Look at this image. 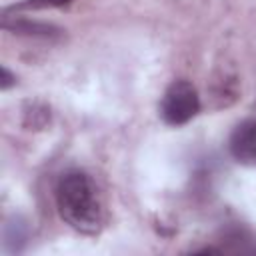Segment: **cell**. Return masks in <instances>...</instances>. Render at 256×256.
<instances>
[{
	"label": "cell",
	"instance_id": "4",
	"mask_svg": "<svg viewBox=\"0 0 256 256\" xmlns=\"http://www.w3.org/2000/svg\"><path fill=\"white\" fill-rule=\"evenodd\" d=\"M26 242H28V224L20 216H12L10 220H6L4 232H2L4 252H8V254L22 252Z\"/></svg>",
	"mask_w": 256,
	"mask_h": 256
},
{
	"label": "cell",
	"instance_id": "1",
	"mask_svg": "<svg viewBox=\"0 0 256 256\" xmlns=\"http://www.w3.org/2000/svg\"><path fill=\"white\" fill-rule=\"evenodd\" d=\"M56 208L60 218L80 234L96 236L104 226V204L90 174L70 170L56 184Z\"/></svg>",
	"mask_w": 256,
	"mask_h": 256
},
{
	"label": "cell",
	"instance_id": "2",
	"mask_svg": "<svg viewBox=\"0 0 256 256\" xmlns=\"http://www.w3.org/2000/svg\"><path fill=\"white\" fill-rule=\"evenodd\" d=\"M200 110V96L192 82L174 80L162 94L160 116L170 126H182L190 122Z\"/></svg>",
	"mask_w": 256,
	"mask_h": 256
},
{
	"label": "cell",
	"instance_id": "7",
	"mask_svg": "<svg viewBox=\"0 0 256 256\" xmlns=\"http://www.w3.org/2000/svg\"><path fill=\"white\" fill-rule=\"evenodd\" d=\"M12 84H16V76H14L6 66H2V82H0L2 90H8Z\"/></svg>",
	"mask_w": 256,
	"mask_h": 256
},
{
	"label": "cell",
	"instance_id": "3",
	"mask_svg": "<svg viewBox=\"0 0 256 256\" xmlns=\"http://www.w3.org/2000/svg\"><path fill=\"white\" fill-rule=\"evenodd\" d=\"M228 150L236 162L256 166V118H246L234 126L228 138Z\"/></svg>",
	"mask_w": 256,
	"mask_h": 256
},
{
	"label": "cell",
	"instance_id": "6",
	"mask_svg": "<svg viewBox=\"0 0 256 256\" xmlns=\"http://www.w3.org/2000/svg\"><path fill=\"white\" fill-rule=\"evenodd\" d=\"M74 0H24L18 4H12L8 8H4V14L10 12H20V10H38V8H54V6H66Z\"/></svg>",
	"mask_w": 256,
	"mask_h": 256
},
{
	"label": "cell",
	"instance_id": "5",
	"mask_svg": "<svg viewBox=\"0 0 256 256\" xmlns=\"http://www.w3.org/2000/svg\"><path fill=\"white\" fill-rule=\"evenodd\" d=\"M2 26L6 30H12L16 34H28V36H42V38H52V36H58L62 30L52 26V24H46V22H34V20H26V18H16L14 22H10L8 18H4Z\"/></svg>",
	"mask_w": 256,
	"mask_h": 256
}]
</instances>
